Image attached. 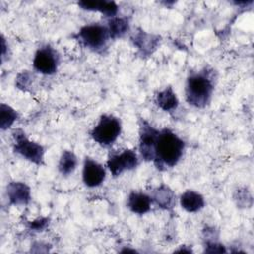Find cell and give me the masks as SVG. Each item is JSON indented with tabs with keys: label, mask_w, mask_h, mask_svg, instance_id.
Listing matches in <instances>:
<instances>
[{
	"label": "cell",
	"mask_w": 254,
	"mask_h": 254,
	"mask_svg": "<svg viewBox=\"0 0 254 254\" xmlns=\"http://www.w3.org/2000/svg\"><path fill=\"white\" fill-rule=\"evenodd\" d=\"M185 142L172 130L164 128L159 131L153 163L159 170L175 167L181 160Z\"/></svg>",
	"instance_id": "obj_1"
},
{
	"label": "cell",
	"mask_w": 254,
	"mask_h": 254,
	"mask_svg": "<svg viewBox=\"0 0 254 254\" xmlns=\"http://www.w3.org/2000/svg\"><path fill=\"white\" fill-rule=\"evenodd\" d=\"M213 89V70L205 66L199 71L190 73L188 77L185 88L186 100L194 107H205L211 98Z\"/></svg>",
	"instance_id": "obj_2"
},
{
	"label": "cell",
	"mask_w": 254,
	"mask_h": 254,
	"mask_svg": "<svg viewBox=\"0 0 254 254\" xmlns=\"http://www.w3.org/2000/svg\"><path fill=\"white\" fill-rule=\"evenodd\" d=\"M74 37L81 46L96 53H101L111 40L106 25L99 23L82 26Z\"/></svg>",
	"instance_id": "obj_3"
},
{
	"label": "cell",
	"mask_w": 254,
	"mask_h": 254,
	"mask_svg": "<svg viewBox=\"0 0 254 254\" xmlns=\"http://www.w3.org/2000/svg\"><path fill=\"white\" fill-rule=\"evenodd\" d=\"M121 129L122 125L118 117L111 114H103L90 131V136L100 146L109 147L117 140Z\"/></svg>",
	"instance_id": "obj_4"
},
{
	"label": "cell",
	"mask_w": 254,
	"mask_h": 254,
	"mask_svg": "<svg viewBox=\"0 0 254 254\" xmlns=\"http://www.w3.org/2000/svg\"><path fill=\"white\" fill-rule=\"evenodd\" d=\"M13 136V150L26 160L38 165H44L45 149L41 144L33 142L28 139L22 129H14Z\"/></svg>",
	"instance_id": "obj_5"
},
{
	"label": "cell",
	"mask_w": 254,
	"mask_h": 254,
	"mask_svg": "<svg viewBox=\"0 0 254 254\" xmlns=\"http://www.w3.org/2000/svg\"><path fill=\"white\" fill-rule=\"evenodd\" d=\"M60 64L59 53L50 45H44L37 50L33 60L34 69L42 74L51 75L57 72Z\"/></svg>",
	"instance_id": "obj_6"
},
{
	"label": "cell",
	"mask_w": 254,
	"mask_h": 254,
	"mask_svg": "<svg viewBox=\"0 0 254 254\" xmlns=\"http://www.w3.org/2000/svg\"><path fill=\"white\" fill-rule=\"evenodd\" d=\"M158 129L153 127L145 119H140L139 122V152L142 159L150 162L155 158V147L159 135Z\"/></svg>",
	"instance_id": "obj_7"
},
{
	"label": "cell",
	"mask_w": 254,
	"mask_h": 254,
	"mask_svg": "<svg viewBox=\"0 0 254 254\" xmlns=\"http://www.w3.org/2000/svg\"><path fill=\"white\" fill-rule=\"evenodd\" d=\"M139 165V158L134 150L125 149L121 153L109 155L106 166L113 177H118L125 171L135 169Z\"/></svg>",
	"instance_id": "obj_8"
},
{
	"label": "cell",
	"mask_w": 254,
	"mask_h": 254,
	"mask_svg": "<svg viewBox=\"0 0 254 254\" xmlns=\"http://www.w3.org/2000/svg\"><path fill=\"white\" fill-rule=\"evenodd\" d=\"M106 177L105 169L101 164L93 159L86 157L82 168V181L88 188H95L100 186Z\"/></svg>",
	"instance_id": "obj_9"
},
{
	"label": "cell",
	"mask_w": 254,
	"mask_h": 254,
	"mask_svg": "<svg viewBox=\"0 0 254 254\" xmlns=\"http://www.w3.org/2000/svg\"><path fill=\"white\" fill-rule=\"evenodd\" d=\"M6 192L10 204L13 205H26L31 200V189L22 182H10Z\"/></svg>",
	"instance_id": "obj_10"
},
{
	"label": "cell",
	"mask_w": 254,
	"mask_h": 254,
	"mask_svg": "<svg viewBox=\"0 0 254 254\" xmlns=\"http://www.w3.org/2000/svg\"><path fill=\"white\" fill-rule=\"evenodd\" d=\"M131 40L142 56H150L157 49L160 43L159 36L149 34L143 30H139L134 33Z\"/></svg>",
	"instance_id": "obj_11"
},
{
	"label": "cell",
	"mask_w": 254,
	"mask_h": 254,
	"mask_svg": "<svg viewBox=\"0 0 254 254\" xmlns=\"http://www.w3.org/2000/svg\"><path fill=\"white\" fill-rule=\"evenodd\" d=\"M78 7L86 11L100 12L107 18H113L118 13V5L114 1L107 0H81L77 2Z\"/></svg>",
	"instance_id": "obj_12"
},
{
	"label": "cell",
	"mask_w": 254,
	"mask_h": 254,
	"mask_svg": "<svg viewBox=\"0 0 254 254\" xmlns=\"http://www.w3.org/2000/svg\"><path fill=\"white\" fill-rule=\"evenodd\" d=\"M151 198L159 207L166 210L173 209L176 204L175 192L165 184H162L152 191Z\"/></svg>",
	"instance_id": "obj_13"
},
{
	"label": "cell",
	"mask_w": 254,
	"mask_h": 254,
	"mask_svg": "<svg viewBox=\"0 0 254 254\" xmlns=\"http://www.w3.org/2000/svg\"><path fill=\"white\" fill-rule=\"evenodd\" d=\"M152 202L151 195L141 191H132L128 196L127 206L133 213L145 214L150 211Z\"/></svg>",
	"instance_id": "obj_14"
},
{
	"label": "cell",
	"mask_w": 254,
	"mask_h": 254,
	"mask_svg": "<svg viewBox=\"0 0 254 254\" xmlns=\"http://www.w3.org/2000/svg\"><path fill=\"white\" fill-rule=\"evenodd\" d=\"M181 206L188 212H196L203 208L204 197L197 191L188 190L180 197Z\"/></svg>",
	"instance_id": "obj_15"
},
{
	"label": "cell",
	"mask_w": 254,
	"mask_h": 254,
	"mask_svg": "<svg viewBox=\"0 0 254 254\" xmlns=\"http://www.w3.org/2000/svg\"><path fill=\"white\" fill-rule=\"evenodd\" d=\"M156 104L166 112H173L179 105V99L172 86H167L159 91L155 98Z\"/></svg>",
	"instance_id": "obj_16"
},
{
	"label": "cell",
	"mask_w": 254,
	"mask_h": 254,
	"mask_svg": "<svg viewBox=\"0 0 254 254\" xmlns=\"http://www.w3.org/2000/svg\"><path fill=\"white\" fill-rule=\"evenodd\" d=\"M106 27L109 31L111 39H117L123 37L130 29L129 20L126 17L115 16L107 20Z\"/></svg>",
	"instance_id": "obj_17"
},
{
	"label": "cell",
	"mask_w": 254,
	"mask_h": 254,
	"mask_svg": "<svg viewBox=\"0 0 254 254\" xmlns=\"http://www.w3.org/2000/svg\"><path fill=\"white\" fill-rule=\"evenodd\" d=\"M77 166V158L72 151L65 150L62 153L59 161L58 169L63 176H68L75 170Z\"/></svg>",
	"instance_id": "obj_18"
},
{
	"label": "cell",
	"mask_w": 254,
	"mask_h": 254,
	"mask_svg": "<svg viewBox=\"0 0 254 254\" xmlns=\"http://www.w3.org/2000/svg\"><path fill=\"white\" fill-rule=\"evenodd\" d=\"M18 119V112L10 105L1 103L0 105V128L6 130L10 128Z\"/></svg>",
	"instance_id": "obj_19"
},
{
	"label": "cell",
	"mask_w": 254,
	"mask_h": 254,
	"mask_svg": "<svg viewBox=\"0 0 254 254\" xmlns=\"http://www.w3.org/2000/svg\"><path fill=\"white\" fill-rule=\"evenodd\" d=\"M32 78H33V75L31 72L27 70L22 71L17 75V78H16L17 87L22 90H27L32 82Z\"/></svg>",
	"instance_id": "obj_20"
},
{
	"label": "cell",
	"mask_w": 254,
	"mask_h": 254,
	"mask_svg": "<svg viewBox=\"0 0 254 254\" xmlns=\"http://www.w3.org/2000/svg\"><path fill=\"white\" fill-rule=\"evenodd\" d=\"M48 225H49V218L47 217H41L29 223L30 229H33L36 231H43Z\"/></svg>",
	"instance_id": "obj_21"
},
{
	"label": "cell",
	"mask_w": 254,
	"mask_h": 254,
	"mask_svg": "<svg viewBox=\"0 0 254 254\" xmlns=\"http://www.w3.org/2000/svg\"><path fill=\"white\" fill-rule=\"evenodd\" d=\"M205 252L221 253V252H225V248L223 247V245L215 241H207L205 244Z\"/></svg>",
	"instance_id": "obj_22"
}]
</instances>
